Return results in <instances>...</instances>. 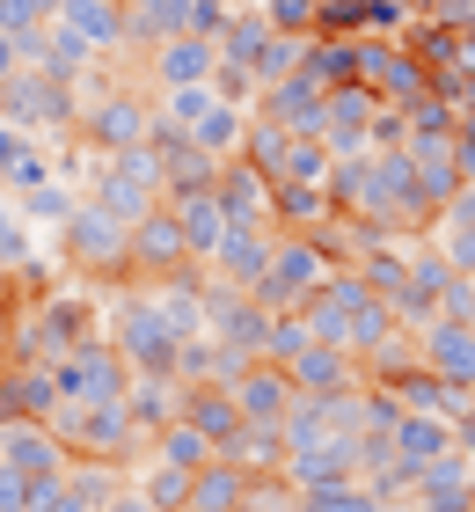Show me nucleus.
<instances>
[{
    "label": "nucleus",
    "mask_w": 475,
    "mask_h": 512,
    "mask_svg": "<svg viewBox=\"0 0 475 512\" xmlns=\"http://www.w3.org/2000/svg\"><path fill=\"white\" fill-rule=\"evenodd\" d=\"M0 461L22 469V476H59L66 469V447H59L52 425H22V417H8V425H0Z\"/></svg>",
    "instance_id": "nucleus-10"
},
{
    "label": "nucleus",
    "mask_w": 475,
    "mask_h": 512,
    "mask_svg": "<svg viewBox=\"0 0 475 512\" xmlns=\"http://www.w3.org/2000/svg\"><path fill=\"white\" fill-rule=\"evenodd\" d=\"M147 66H154V88H205L212 66H220V44L212 37H169V44L147 52Z\"/></svg>",
    "instance_id": "nucleus-8"
},
{
    "label": "nucleus",
    "mask_w": 475,
    "mask_h": 512,
    "mask_svg": "<svg viewBox=\"0 0 475 512\" xmlns=\"http://www.w3.org/2000/svg\"><path fill=\"white\" fill-rule=\"evenodd\" d=\"M66 461H110V469H132L139 454H147V439L139 425L125 417V403H88V410H59L52 417Z\"/></svg>",
    "instance_id": "nucleus-1"
},
{
    "label": "nucleus",
    "mask_w": 475,
    "mask_h": 512,
    "mask_svg": "<svg viewBox=\"0 0 475 512\" xmlns=\"http://www.w3.org/2000/svg\"><path fill=\"white\" fill-rule=\"evenodd\" d=\"M103 512H154V505H147V498H139V491H132V483H125V491H117V498H110Z\"/></svg>",
    "instance_id": "nucleus-19"
},
{
    "label": "nucleus",
    "mask_w": 475,
    "mask_h": 512,
    "mask_svg": "<svg viewBox=\"0 0 475 512\" xmlns=\"http://www.w3.org/2000/svg\"><path fill=\"white\" fill-rule=\"evenodd\" d=\"M285 381L293 395H359V359L337 344H307L300 359H285Z\"/></svg>",
    "instance_id": "nucleus-7"
},
{
    "label": "nucleus",
    "mask_w": 475,
    "mask_h": 512,
    "mask_svg": "<svg viewBox=\"0 0 475 512\" xmlns=\"http://www.w3.org/2000/svg\"><path fill=\"white\" fill-rule=\"evenodd\" d=\"M117 8H132V0H117Z\"/></svg>",
    "instance_id": "nucleus-22"
},
{
    "label": "nucleus",
    "mask_w": 475,
    "mask_h": 512,
    "mask_svg": "<svg viewBox=\"0 0 475 512\" xmlns=\"http://www.w3.org/2000/svg\"><path fill=\"white\" fill-rule=\"evenodd\" d=\"M59 22L88 44V52H117V44H125V8H117V0H66Z\"/></svg>",
    "instance_id": "nucleus-12"
},
{
    "label": "nucleus",
    "mask_w": 475,
    "mask_h": 512,
    "mask_svg": "<svg viewBox=\"0 0 475 512\" xmlns=\"http://www.w3.org/2000/svg\"><path fill=\"white\" fill-rule=\"evenodd\" d=\"M15 205H22V213H30V220H52V227H66V213H74V205H81V198H74V191H66V183H59V176H44V183H30V191H22Z\"/></svg>",
    "instance_id": "nucleus-16"
},
{
    "label": "nucleus",
    "mask_w": 475,
    "mask_h": 512,
    "mask_svg": "<svg viewBox=\"0 0 475 512\" xmlns=\"http://www.w3.org/2000/svg\"><path fill=\"white\" fill-rule=\"evenodd\" d=\"M52 15H59V0H0V37L30 44V37H37Z\"/></svg>",
    "instance_id": "nucleus-17"
},
{
    "label": "nucleus",
    "mask_w": 475,
    "mask_h": 512,
    "mask_svg": "<svg viewBox=\"0 0 475 512\" xmlns=\"http://www.w3.org/2000/svg\"><path fill=\"white\" fill-rule=\"evenodd\" d=\"M125 242H132V227L125 220H110L95 198H81L74 213H66V227H59V249H66V264L74 271H95V278H125Z\"/></svg>",
    "instance_id": "nucleus-3"
},
{
    "label": "nucleus",
    "mask_w": 475,
    "mask_h": 512,
    "mask_svg": "<svg viewBox=\"0 0 475 512\" xmlns=\"http://www.w3.org/2000/svg\"><path fill=\"white\" fill-rule=\"evenodd\" d=\"M0 512H30V476L0 461Z\"/></svg>",
    "instance_id": "nucleus-18"
},
{
    "label": "nucleus",
    "mask_w": 475,
    "mask_h": 512,
    "mask_svg": "<svg viewBox=\"0 0 475 512\" xmlns=\"http://www.w3.org/2000/svg\"><path fill=\"white\" fill-rule=\"evenodd\" d=\"M52 388H59V403H66V410H88V403H125L132 366L117 359V344H110V337H88V344H74L66 359H52Z\"/></svg>",
    "instance_id": "nucleus-2"
},
{
    "label": "nucleus",
    "mask_w": 475,
    "mask_h": 512,
    "mask_svg": "<svg viewBox=\"0 0 475 512\" xmlns=\"http://www.w3.org/2000/svg\"><path fill=\"white\" fill-rule=\"evenodd\" d=\"M147 132H154V103L132 96V88H117V96H88V103H81V139H88L103 161L147 147Z\"/></svg>",
    "instance_id": "nucleus-4"
},
{
    "label": "nucleus",
    "mask_w": 475,
    "mask_h": 512,
    "mask_svg": "<svg viewBox=\"0 0 475 512\" xmlns=\"http://www.w3.org/2000/svg\"><path fill=\"white\" fill-rule=\"evenodd\" d=\"M227 395H234V410H242V425H264V432H278L285 410H293V381H285V366H271V359L242 366Z\"/></svg>",
    "instance_id": "nucleus-6"
},
{
    "label": "nucleus",
    "mask_w": 475,
    "mask_h": 512,
    "mask_svg": "<svg viewBox=\"0 0 475 512\" xmlns=\"http://www.w3.org/2000/svg\"><path fill=\"white\" fill-rule=\"evenodd\" d=\"M417 366L432 374L439 388L475 395V322H417Z\"/></svg>",
    "instance_id": "nucleus-5"
},
{
    "label": "nucleus",
    "mask_w": 475,
    "mask_h": 512,
    "mask_svg": "<svg viewBox=\"0 0 475 512\" xmlns=\"http://www.w3.org/2000/svg\"><path fill=\"white\" fill-rule=\"evenodd\" d=\"M132 491L139 498H147L154 512H190V469H169V461H139V469H132Z\"/></svg>",
    "instance_id": "nucleus-15"
},
{
    "label": "nucleus",
    "mask_w": 475,
    "mask_h": 512,
    "mask_svg": "<svg viewBox=\"0 0 475 512\" xmlns=\"http://www.w3.org/2000/svg\"><path fill=\"white\" fill-rule=\"evenodd\" d=\"M183 410V381H132L125 388V417L139 425V439H154L161 425H176Z\"/></svg>",
    "instance_id": "nucleus-14"
},
{
    "label": "nucleus",
    "mask_w": 475,
    "mask_h": 512,
    "mask_svg": "<svg viewBox=\"0 0 475 512\" xmlns=\"http://www.w3.org/2000/svg\"><path fill=\"white\" fill-rule=\"evenodd\" d=\"M249 483H256V476H242L234 461H205V469L190 476V512H242Z\"/></svg>",
    "instance_id": "nucleus-13"
},
{
    "label": "nucleus",
    "mask_w": 475,
    "mask_h": 512,
    "mask_svg": "<svg viewBox=\"0 0 475 512\" xmlns=\"http://www.w3.org/2000/svg\"><path fill=\"white\" fill-rule=\"evenodd\" d=\"M8 74H22V44H15V37H0V81H8Z\"/></svg>",
    "instance_id": "nucleus-20"
},
{
    "label": "nucleus",
    "mask_w": 475,
    "mask_h": 512,
    "mask_svg": "<svg viewBox=\"0 0 475 512\" xmlns=\"http://www.w3.org/2000/svg\"><path fill=\"white\" fill-rule=\"evenodd\" d=\"M8 315H15V300H8V278H0V352H8Z\"/></svg>",
    "instance_id": "nucleus-21"
},
{
    "label": "nucleus",
    "mask_w": 475,
    "mask_h": 512,
    "mask_svg": "<svg viewBox=\"0 0 475 512\" xmlns=\"http://www.w3.org/2000/svg\"><path fill=\"white\" fill-rule=\"evenodd\" d=\"M176 417H183L190 432H205L220 454L234 447V432H242V410H234L227 388H183V410H176Z\"/></svg>",
    "instance_id": "nucleus-11"
},
{
    "label": "nucleus",
    "mask_w": 475,
    "mask_h": 512,
    "mask_svg": "<svg viewBox=\"0 0 475 512\" xmlns=\"http://www.w3.org/2000/svg\"><path fill=\"white\" fill-rule=\"evenodd\" d=\"M264 264H271V227H227V242L212 249V271H220V286H234V293H256Z\"/></svg>",
    "instance_id": "nucleus-9"
}]
</instances>
